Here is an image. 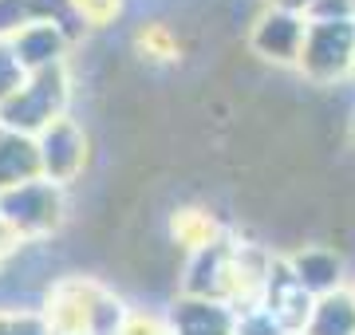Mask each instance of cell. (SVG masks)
<instances>
[{
  "label": "cell",
  "mask_w": 355,
  "mask_h": 335,
  "mask_svg": "<svg viewBox=\"0 0 355 335\" xmlns=\"http://www.w3.org/2000/svg\"><path fill=\"white\" fill-rule=\"evenodd\" d=\"M71 44H76V39L67 36L64 24H55V20H36V24H28L24 32H16V36L8 39L16 64L24 67L28 75L51 71V67H67Z\"/></svg>",
  "instance_id": "8"
},
{
  "label": "cell",
  "mask_w": 355,
  "mask_h": 335,
  "mask_svg": "<svg viewBox=\"0 0 355 335\" xmlns=\"http://www.w3.org/2000/svg\"><path fill=\"white\" fill-rule=\"evenodd\" d=\"M83 24H107L119 12V0H71Z\"/></svg>",
  "instance_id": "20"
},
{
  "label": "cell",
  "mask_w": 355,
  "mask_h": 335,
  "mask_svg": "<svg viewBox=\"0 0 355 335\" xmlns=\"http://www.w3.org/2000/svg\"><path fill=\"white\" fill-rule=\"evenodd\" d=\"M32 178H40L36 138L0 127V194H8V190L24 185Z\"/></svg>",
  "instance_id": "11"
},
{
  "label": "cell",
  "mask_w": 355,
  "mask_h": 335,
  "mask_svg": "<svg viewBox=\"0 0 355 335\" xmlns=\"http://www.w3.org/2000/svg\"><path fill=\"white\" fill-rule=\"evenodd\" d=\"M67 217V190L44 178H32L0 194V221L12 233L16 245H44L51 241Z\"/></svg>",
  "instance_id": "1"
},
{
  "label": "cell",
  "mask_w": 355,
  "mask_h": 335,
  "mask_svg": "<svg viewBox=\"0 0 355 335\" xmlns=\"http://www.w3.org/2000/svg\"><path fill=\"white\" fill-rule=\"evenodd\" d=\"M304 20H355L352 0H312L304 8Z\"/></svg>",
  "instance_id": "19"
},
{
  "label": "cell",
  "mask_w": 355,
  "mask_h": 335,
  "mask_svg": "<svg viewBox=\"0 0 355 335\" xmlns=\"http://www.w3.org/2000/svg\"><path fill=\"white\" fill-rule=\"evenodd\" d=\"M174 237L182 248H190V253H198V248L214 245L217 237H225L221 233V225H217L205 209H182L174 217Z\"/></svg>",
  "instance_id": "14"
},
{
  "label": "cell",
  "mask_w": 355,
  "mask_h": 335,
  "mask_svg": "<svg viewBox=\"0 0 355 335\" xmlns=\"http://www.w3.org/2000/svg\"><path fill=\"white\" fill-rule=\"evenodd\" d=\"M24 79H28V71L16 64L12 48H8V44H0V103H4V99H12Z\"/></svg>",
  "instance_id": "17"
},
{
  "label": "cell",
  "mask_w": 355,
  "mask_h": 335,
  "mask_svg": "<svg viewBox=\"0 0 355 335\" xmlns=\"http://www.w3.org/2000/svg\"><path fill=\"white\" fill-rule=\"evenodd\" d=\"M284 260H288L292 276L304 284V292H308L312 300L331 296V292L347 288V269H343V257L336 253V248L308 245V248H296V253H288Z\"/></svg>",
  "instance_id": "10"
},
{
  "label": "cell",
  "mask_w": 355,
  "mask_h": 335,
  "mask_svg": "<svg viewBox=\"0 0 355 335\" xmlns=\"http://www.w3.org/2000/svg\"><path fill=\"white\" fill-rule=\"evenodd\" d=\"M296 67L312 83H340L355 75V20H308Z\"/></svg>",
  "instance_id": "3"
},
{
  "label": "cell",
  "mask_w": 355,
  "mask_h": 335,
  "mask_svg": "<svg viewBox=\"0 0 355 335\" xmlns=\"http://www.w3.org/2000/svg\"><path fill=\"white\" fill-rule=\"evenodd\" d=\"M347 288H352V296H355V284H347Z\"/></svg>",
  "instance_id": "23"
},
{
  "label": "cell",
  "mask_w": 355,
  "mask_h": 335,
  "mask_svg": "<svg viewBox=\"0 0 355 335\" xmlns=\"http://www.w3.org/2000/svg\"><path fill=\"white\" fill-rule=\"evenodd\" d=\"M16 248H20V245L12 241V233L4 229V221H0V260H8V257L16 253Z\"/></svg>",
  "instance_id": "21"
},
{
  "label": "cell",
  "mask_w": 355,
  "mask_h": 335,
  "mask_svg": "<svg viewBox=\"0 0 355 335\" xmlns=\"http://www.w3.org/2000/svg\"><path fill=\"white\" fill-rule=\"evenodd\" d=\"M130 311L135 308L123 296H114L107 284H95L87 300V316H83V335H123Z\"/></svg>",
  "instance_id": "13"
},
{
  "label": "cell",
  "mask_w": 355,
  "mask_h": 335,
  "mask_svg": "<svg viewBox=\"0 0 355 335\" xmlns=\"http://www.w3.org/2000/svg\"><path fill=\"white\" fill-rule=\"evenodd\" d=\"M261 304L277 316L280 327H284L288 335L304 332L308 316H312V308H316V300L308 296L304 284L292 276V269H288L284 257H272V264H268V280H265V292H261Z\"/></svg>",
  "instance_id": "7"
},
{
  "label": "cell",
  "mask_w": 355,
  "mask_h": 335,
  "mask_svg": "<svg viewBox=\"0 0 355 335\" xmlns=\"http://www.w3.org/2000/svg\"><path fill=\"white\" fill-rule=\"evenodd\" d=\"M123 335H170V327H166V316H154V311L135 308L130 320H127V327H123Z\"/></svg>",
  "instance_id": "18"
},
{
  "label": "cell",
  "mask_w": 355,
  "mask_h": 335,
  "mask_svg": "<svg viewBox=\"0 0 355 335\" xmlns=\"http://www.w3.org/2000/svg\"><path fill=\"white\" fill-rule=\"evenodd\" d=\"M36 162L40 178L51 185H76L87 174L91 162V134L83 130V123H76L71 115L55 118L51 127H44L36 134Z\"/></svg>",
  "instance_id": "4"
},
{
  "label": "cell",
  "mask_w": 355,
  "mask_h": 335,
  "mask_svg": "<svg viewBox=\"0 0 355 335\" xmlns=\"http://www.w3.org/2000/svg\"><path fill=\"white\" fill-rule=\"evenodd\" d=\"M162 316L170 335H237V311L221 300L178 296Z\"/></svg>",
  "instance_id": "9"
},
{
  "label": "cell",
  "mask_w": 355,
  "mask_h": 335,
  "mask_svg": "<svg viewBox=\"0 0 355 335\" xmlns=\"http://www.w3.org/2000/svg\"><path fill=\"white\" fill-rule=\"evenodd\" d=\"M237 335H288L280 327V320L265 304H249V308L237 311Z\"/></svg>",
  "instance_id": "16"
},
{
  "label": "cell",
  "mask_w": 355,
  "mask_h": 335,
  "mask_svg": "<svg viewBox=\"0 0 355 335\" xmlns=\"http://www.w3.org/2000/svg\"><path fill=\"white\" fill-rule=\"evenodd\" d=\"M0 335H55L48 311L20 308V311H0Z\"/></svg>",
  "instance_id": "15"
},
{
  "label": "cell",
  "mask_w": 355,
  "mask_h": 335,
  "mask_svg": "<svg viewBox=\"0 0 355 335\" xmlns=\"http://www.w3.org/2000/svg\"><path fill=\"white\" fill-rule=\"evenodd\" d=\"M268 4H280V8H292V12H300V16H304V8L312 4V0H268Z\"/></svg>",
  "instance_id": "22"
},
{
  "label": "cell",
  "mask_w": 355,
  "mask_h": 335,
  "mask_svg": "<svg viewBox=\"0 0 355 335\" xmlns=\"http://www.w3.org/2000/svg\"><path fill=\"white\" fill-rule=\"evenodd\" d=\"M304 32L308 20L292 8H280V4H265L261 16L253 20V32H249V48H253L261 60H272V64L296 67L300 60V48H304Z\"/></svg>",
  "instance_id": "5"
},
{
  "label": "cell",
  "mask_w": 355,
  "mask_h": 335,
  "mask_svg": "<svg viewBox=\"0 0 355 335\" xmlns=\"http://www.w3.org/2000/svg\"><path fill=\"white\" fill-rule=\"evenodd\" d=\"M300 335H304V332H300Z\"/></svg>",
  "instance_id": "24"
},
{
  "label": "cell",
  "mask_w": 355,
  "mask_h": 335,
  "mask_svg": "<svg viewBox=\"0 0 355 335\" xmlns=\"http://www.w3.org/2000/svg\"><path fill=\"white\" fill-rule=\"evenodd\" d=\"M233 248H237L233 237H217L214 245L190 253L186 280H182V296L229 304V292H233Z\"/></svg>",
  "instance_id": "6"
},
{
  "label": "cell",
  "mask_w": 355,
  "mask_h": 335,
  "mask_svg": "<svg viewBox=\"0 0 355 335\" xmlns=\"http://www.w3.org/2000/svg\"><path fill=\"white\" fill-rule=\"evenodd\" d=\"M76 335H79V332H76Z\"/></svg>",
  "instance_id": "25"
},
{
  "label": "cell",
  "mask_w": 355,
  "mask_h": 335,
  "mask_svg": "<svg viewBox=\"0 0 355 335\" xmlns=\"http://www.w3.org/2000/svg\"><path fill=\"white\" fill-rule=\"evenodd\" d=\"M304 335H355V296L352 288H340L331 296H320L304 323Z\"/></svg>",
  "instance_id": "12"
},
{
  "label": "cell",
  "mask_w": 355,
  "mask_h": 335,
  "mask_svg": "<svg viewBox=\"0 0 355 335\" xmlns=\"http://www.w3.org/2000/svg\"><path fill=\"white\" fill-rule=\"evenodd\" d=\"M67 103H71L67 67L36 71V75H28L24 83H20V91H16L12 99L0 103V127L36 138L44 127H51L55 118L67 115Z\"/></svg>",
  "instance_id": "2"
}]
</instances>
